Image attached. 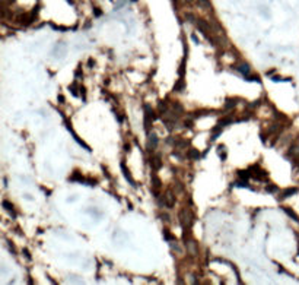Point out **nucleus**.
<instances>
[{
    "label": "nucleus",
    "mask_w": 299,
    "mask_h": 285,
    "mask_svg": "<svg viewBox=\"0 0 299 285\" xmlns=\"http://www.w3.org/2000/svg\"><path fill=\"white\" fill-rule=\"evenodd\" d=\"M150 165H152V168L155 171H158L162 167V157H161V154H155V155L150 157Z\"/></svg>",
    "instance_id": "obj_1"
},
{
    "label": "nucleus",
    "mask_w": 299,
    "mask_h": 285,
    "mask_svg": "<svg viewBox=\"0 0 299 285\" xmlns=\"http://www.w3.org/2000/svg\"><path fill=\"white\" fill-rule=\"evenodd\" d=\"M147 136H149V143H147V148L150 149V151H153V149L158 146V137H156L155 133H147Z\"/></svg>",
    "instance_id": "obj_2"
},
{
    "label": "nucleus",
    "mask_w": 299,
    "mask_h": 285,
    "mask_svg": "<svg viewBox=\"0 0 299 285\" xmlns=\"http://www.w3.org/2000/svg\"><path fill=\"white\" fill-rule=\"evenodd\" d=\"M121 170H123V172H124V177H126V178H127V180L130 182V184H132L133 187H136V182L133 180V177H132L130 171L126 168V164H124V162H121Z\"/></svg>",
    "instance_id": "obj_3"
},
{
    "label": "nucleus",
    "mask_w": 299,
    "mask_h": 285,
    "mask_svg": "<svg viewBox=\"0 0 299 285\" xmlns=\"http://www.w3.org/2000/svg\"><path fill=\"white\" fill-rule=\"evenodd\" d=\"M296 192H298V189H296V187H289V189L283 190V192L280 193V197H279V199H286V197H289V196L295 194Z\"/></svg>",
    "instance_id": "obj_4"
},
{
    "label": "nucleus",
    "mask_w": 299,
    "mask_h": 285,
    "mask_svg": "<svg viewBox=\"0 0 299 285\" xmlns=\"http://www.w3.org/2000/svg\"><path fill=\"white\" fill-rule=\"evenodd\" d=\"M236 70H238V72H241V73L244 75V78H245V76H248V75L251 73V72H250V66H248L247 63L238 64V66H236Z\"/></svg>",
    "instance_id": "obj_5"
},
{
    "label": "nucleus",
    "mask_w": 299,
    "mask_h": 285,
    "mask_svg": "<svg viewBox=\"0 0 299 285\" xmlns=\"http://www.w3.org/2000/svg\"><path fill=\"white\" fill-rule=\"evenodd\" d=\"M185 88V83H184V79H178V83L174 86V92H182Z\"/></svg>",
    "instance_id": "obj_6"
},
{
    "label": "nucleus",
    "mask_w": 299,
    "mask_h": 285,
    "mask_svg": "<svg viewBox=\"0 0 299 285\" xmlns=\"http://www.w3.org/2000/svg\"><path fill=\"white\" fill-rule=\"evenodd\" d=\"M3 206H4V209L10 214V215H13V217H16V214H15V209H13V205H10L7 200H3Z\"/></svg>",
    "instance_id": "obj_7"
},
{
    "label": "nucleus",
    "mask_w": 299,
    "mask_h": 285,
    "mask_svg": "<svg viewBox=\"0 0 299 285\" xmlns=\"http://www.w3.org/2000/svg\"><path fill=\"white\" fill-rule=\"evenodd\" d=\"M187 155H188V158H191V160H199L200 158V152L196 151V149H193V148L188 149V154H187Z\"/></svg>",
    "instance_id": "obj_8"
},
{
    "label": "nucleus",
    "mask_w": 299,
    "mask_h": 285,
    "mask_svg": "<svg viewBox=\"0 0 299 285\" xmlns=\"http://www.w3.org/2000/svg\"><path fill=\"white\" fill-rule=\"evenodd\" d=\"M218 152H219V157H221L222 161L226 160V146L225 145H219V148H218Z\"/></svg>",
    "instance_id": "obj_9"
},
{
    "label": "nucleus",
    "mask_w": 299,
    "mask_h": 285,
    "mask_svg": "<svg viewBox=\"0 0 299 285\" xmlns=\"http://www.w3.org/2000/svg\"><path fill=\"white\" fill-rule=\"evenodd\" d=\"M283 209H285V212L288 214L289 217H290V218H293V221H296V222H299V217L296 215V214H295V212H293V211H290L289 208H283Z\"/></svg>",
    "instance_id": "obj_10"
},
{
    "label": "nucleus",
    "mask_w": 299,
    "mask_h": 285,
    "mask_svg": "<svg viewBox=\"0 0 299 285\" xmlns=\"http://www.w3.org/2000/svg\"><path fill=\"white\" fill-rule=\"evenodd\" d=\"M235 101H236V98H233V100H232V98H228V100H226V104H225V108H226V110H229V108L235 107V105H236V103H235Z\"/></svg>",
    "instance_id": "obj_11"
},
{
    "label": "nucleus",
    "mask_w": 299,
    "mask_h": 285,
    "mask_svg": "<svg viewBox=\"0 0 299 285\" xmlns=\"http://www.w3.org/2000/svg\"><path fill=\"white\" fill-rule=\"evenodd\" d=\"M266 190H267V192H271V193H273V192H277V187H276V186H270V184H268V186L266 187Z\"/></svg>",
    "instance_id": "obj_12"
},
{
    "label": "nucleus",
    "mask_w": 299,
    "mask_h": 285,
    "mask_svg": "<svg viewBox=\"0 0 299 285\" xmlns=\"http://www.w3.org/2000/svg\"><path fill=\"white\" fill-rule=\"evenodd\" d=\"M184 127H188V129H191V127H193V120H188V122L185 120V122H184Z\"/></svg>",
    "instance_id": "obj_13"
},
{
    "label": "nucleus",
    "mask_w": 299,
    "mask_h": 285,
    "mask_svg": "<svg viewBox=\"0 0 299 285\" xmlns=\"http://www.w3.org/2000/svg\"><path fill=\"white\" fill-rule=\"evenodd\" d=\"M23 253H25V256H26V259H31V256H29V253H28V250H23Z\"/></svg>",
    "instance_id": "obj_14"
}]
</instances>
